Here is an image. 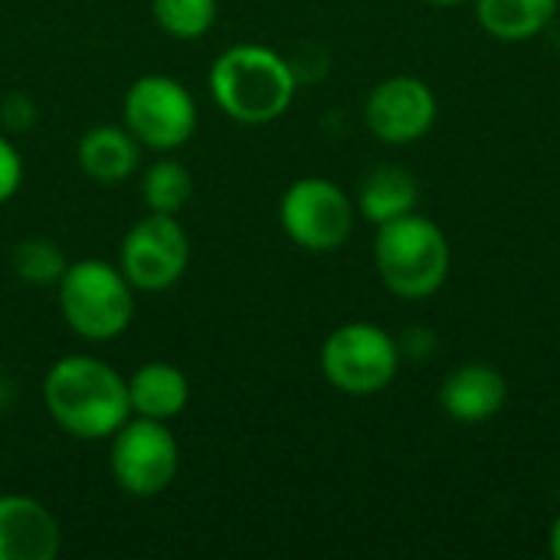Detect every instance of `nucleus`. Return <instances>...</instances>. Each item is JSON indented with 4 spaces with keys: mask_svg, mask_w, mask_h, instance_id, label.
<instances>
[{
    "mask_svg": "<svg viewBox=\"0 0 560 560\" xmlns=\"http://www.w3.org/2000/svg\"><path fill=\"white\" fill-rule=\"evenodd\" d=\"M43 407L52 423L75 440H112L131 417L128 377L89 354L59 358L43 377Z\"/></svg>",
    "mask_w": 560,
    "mask_h": 560,
    "instance_id": "f257e3e1",
    "label": "nucleus"
},
{
    "mask_svg": "<svg viewBox=\"0 0 560 560\" xmlns=\"http://www.w3.org/2000/svg\"><path fill=\"white\" fill-rule=\"evenodd\" d=\"M299 79L285 56L259 43H240L210 66V92L220 112L240 125H269L295 98Z\"/></svg>",
    "mask_w": 560,
    "mask_h": 560,
    "instance_id": "f03ea898",
    "label": "nucleus"
},
{
    "mask_svg": "<svg viewBox=\"0 0 560 560\" xmlns=\"http://www.w3.org/2000/svg\"><path fill=\"white\" fill-rule=\"evenodd\" d=\"M374 266L387 292H394L397 299H430L443 289L450 276L446 233L417 210L381 223L374 236Z\"/></svg>",
    "mask_w": 560,
    "mask_h": 560,
    "instance_id": "7ed1b4c3",
    "label": "nucleus"
},
{
    "mask_svg": "<svg viewBox=\"0 0 560 560\" xmlns=\"http://www.w3.org/2000/svg\"><path fill=\"white\" fill-rule=\"evenodd\" d=\"M56 292L69 331L85 341H112L125 335L135 318V285L105 259L69 262Z\"/></svg>",
    "mask_w": 560,
    "mask_h": 560,
    "instance_id": "20e7f679",
    "label": "nucleus"
},
{
    "mask_svg": "<svg viewBox=\"0 0 560 560\" xmlns=\"http://www.w3.org/2000/svg\"><path fill=\"white\" fill-rule=\"evenodd\" d=\"M318 364L335 390L371 397L394 384L400 371V348L384 328L371 322H348L325 338Z\"/></svg>",
    "mask_w": 560,
    "mask_h": 560,
    "instance_id": "39448f33",
    "label": "nucleus"
},
{
    "mask_svg": "<svg viewBox=\"0 0 560 560\" xmlns=\"http://www.w3.org/2000/svg\"><path fill=\"white\" fill-rule=\"evenodd\" d=\"M108 466L121 492L135 499H154L171 489L180 469L177 436L164 420L128 417L112 433Z\"/></svg>",
    "mask_w": 560,
    "mask_h": 560,
    "instance_id": "423d86ee",
    "label": "nucleus"
},
{
    "mask_svg": "<svg viewBox=\"0 0 560 560\" xmlns=\"http://www.w3.org/2000/svg\"><path fill=\"white\" fill-rule=\"evenodd\" d=\"M125 128L151 151H177L197 131V102L171 75L151 72L131 82L121 102Z\"/></svg>",
    "mask_w": 560,
    "mask_h": 560,
    "instance_id": "0eeeda50",
    "label": "nucleus"
},
{
    "mask_svg": "<svg viewBox=\"0 0 560 560\" xmlns=\"http://www.w3.org/2000/svg\"><path fill=\"white\" fill-rule=\"evenodd\" d=\"M285 236L308 253H335L354 230L351 197L328 177H302L279 200Z\"/></svg>",
    "mask_w": 560,
    "mask_h": 560,
    "instance_id": "6e6552de",
    "label": "nucleus"
},
{
    "mask_svg": "<svg viewBox=\"0 0 560 560\" xmlns=\"http://www.w3.org/2000/svg\"><path fill=\"white\" fill-rule=\"evenodd\" d=\"M190 236L171 213L141 217L121 240L118 269L138 292H164L187 272Z\"/></svg>",
    "mask_w": 560,
    "mask_h": 560,
    "instance_id": "1a4fd4ad",
    "label": "nucleus"
},
{
    "mask_svg": "<svg viewBox=\"0 0 560 560\" xmlns=\"http://www.w3.org/2000/svg\"><path fill=\"white\" fill-rule=\"evenodd\" d=\"M364 121L384 144H413L436 121V95L417 75H390L371 89Z\"/></svg>",
    "mask_w": 560,
    "mask_h": 560,
    "instance_id": "9d476101",
    "label": "nucleus"
},
{
    "mask_svg": "<svg viewBox=\"0 0 560 560\" xmlns=\"http://www.w3.org/2000/svg\"><path fill=\"white\" fill-rule=\"evenodd\" d=\"M62 532L56 515L30 495H0V560H52Z\"/></svg>",
    "mask_w": 560,
    "mask_h": 560,
    "instance_id": "9b49d317",
    "label": "nucleus"
},
{
    "mask_svg": "<svg viewBox=\"0 0 560 560\" xmlns=\"http://www.w3.org/2000/svg\"><path fill=\"white\" fill-rule=\"evenodd\" d=\"M509 400V381L492 364H463L440 387V407L456 423L492 420Z\"/></svg>",
    "mask_w": 560,
    "mask_h": 560,
    "instance_id": "f8f14e48",
    "label": "nucleus"
},
{
    "mask_svg": "<svg viewBox=\"0 0 560 560\" xmlns=\"http://www.w3.org/2000/svg\"><path fill=\"white\" fill-rule=\"evenodd\" d=\"M128 400L135 417L148 420H174L184 413L190 400V381L177 364L167 361H148L128 377Z\"/></svg>",
    "mask_w": 560,
    "mask_h": 560,
    "instance_id": "ddd939ff",
    "label": "nucleus"
},
{
    "mask_svg": "<svg viewBox=\"0 0 560 560\" xmlns=\"http://www.w3.org/2000/svg\"><path fill=\"white\" fill-rule=\"evenodd\" d=\"M79 167L98 184H121L138 171L141 144L125 125L89 128L79 141Z\"/></svg>",
    "mask_w": 560,
    "mask_h": 560,
    "instance_id": "4468645a",
    "label": "nucleus"
},
{
    "mask_svg": "<svg viewBox=\"0 0 560 560\" xmlns=\"http://www.w3.org/2000/svg\"><path fill=\"white\" fill-rule=\"evenodd\" d=\"M417 200H420L417 177L407 167H397V164L374 167L358 187V210L374 226L390 223V220H397L404 213H413Z\"/></svg>",
    "mask_w": 560,
    "mask_h": 560,
    "instance_id": "2eb2a0df",
    "label": "nucleus"
},
{
    "mask_svg": "<svg viewBox=\"0 0 560 560\" xmlns=\"http://www.w3.org/2000/svg\"><path fill=\"white\" fill-rule=\"evenodd\" d=\"M560 0H476L479 26L502 43H528L548 30Z\"/></svg>",
    "mask_w": 560,
    "mask_h": 560,
    "instance_id": "dca6fc26",
    "label": "nucleus"
},
{
    "mask_svg": "<svg viewBox=\"0 0 560 560\" xmlns=\"http://www.w3.org/2000/svg\"><path fill=\"white\" fill-rule=\"evenodd\" d=\"M141 194H144V203H148L151 213H171V217H177L190 203L194 177H190V171L180 161L164 158V161H154L144 171Z\"/></svg>",
    "mask_w": 560,
    "mask_h": 560,
    "instance_id": "f3484780",
    "label": "nucleus"
},
{
    "mask_svg": "<svg viewBox=\"0 0 560 560\" xmlns=\"http://www.w3.org/2000/svg\"><path fill=\"white\" fill-rule=\"evenodd\" d=\"M154 23L174 39H200L217 23V0H151Z\"/></svg>",
    "mask_w": 560,
    "mask_h": 560,
    "instance_id": "a211bd4d",
    "label": "nucleus"
},
{
    "mask_svg": "<svg viewBox=\"0 0 560 560\" xmlns=\"http://www.w3.org/2000/svg\"><path fill=\"white\" fill-rule=\"evenodd\" d=\"M69 259L52 240H23L13 249V269L30 285H56L66 272Z\"/></svg>",
    "mask_w": 560,
    "mask_h": 560,
    "instance_id": "6ab92c4d",
    "label": "nucleus"
},
{
    "mask_svg": "<svg viewBox=\"0 0 560 560\" xmlns=\"http://www.w3.org/2000/svg\"><path fill=\"white\" fill-rule=\"evenodd\" d=\"M23 184V158L10 138L0 135V203H7Z\"/></svg>",
    "mask_w": 560,
    "mask_h": 560,
    "instance_id": "aec40b11",
    "label": "nucleus"
},
{
    "mask_svg": "<svg viewBox=\"0 0 560 560\" xmlns=\"http://www.w3.org/2000/svg\"><path fill=\"white\" fill-rule=\"evenodd\" d=\"M0 112H3V125H7L10 131H26V128L36 121V108H33V102H30L26 95L7 98Z\"/></svg>",
    "mask_w": 560,
    "mask_h": 560,
    "instance_id": "412c9836",
    "label": "nucleus"
},
{
    "mask_svg": "<svg viewBox=\"0 0 560 560\" xmlns=\"http://www.w3.org/2000/svg\"><path fill=\"white\" fill-rule=\"evenodd\" d=\"M548 551H551V558L560 560V512L555 525H551V535H548Z\"/></svg>",
    "mask_w": 560,
    "mask_h": 560,
    "instance_id": "4be33fe9",
    "label": "nucleus"
},
{
    "mask_svg": "<svg viewBox=\"0 0 560 560\" xmlns=\"http://www.w3.org/2000/svg\"><path fill=\"white\" fill-rule=\"evenodd\" d=\"M427 3H433V7H459L466 0H427Z\"/></svg>",
    "mask_w": 560,
    "mask_h": 560,
    "instance_id": "5701e85b",
    "label": "nucleus"
}]
</instances>
